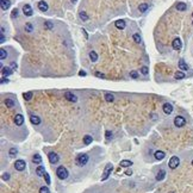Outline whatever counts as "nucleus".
I'll return each instance as SVG.
<instances>
[{
	"instance_id": "obj_1",
	"label": "nucleus",
	"mask_w": 193,
	"mask_h": 193,
	"mask_svg": "<svg viewBox=\"0 0 193 193\" xmlns=\"http://www.w3.org/2000/svg\"><path fill=\"white\" fill-rule=\"evenodd\" d=\"M56 175L59 179L61 180H64V179H67L68 178V170L66 167H63V166H60L59 168L56 169Z\"/></svg>"
},
{
	"instance_id": "obj_2",
	"label": "nucleus",
	"mask_w": 193,
	"mask_h": 193,
	"mask_svg": "<svg viewBox=\"0 0 193 193\" xmlns=\"http://www.w3.org/2000/svg\"><path fill=\"white\" fill-rule=\"evenodd\" d=\"M75 162H76L78 166H85L87 162H88V155H87V154H80V155L76 156Z\"/></svg>"
},
{
	"instance_id": "obj_3",
	"label": "nucleus",
	"mask_w": 193,
	"mask_h": 193,
	"mask_svg": "<svg viewBox=\"0 0 193 193\" xmlns=\"http://www.w3.org/2000/svg\"><path fill=\"white\" fill-rule=\"evenodd\" d=\"M179 163H180L179 157H178V156H173V157H170L169 162H168V166H169L170 169H175L178 166H179Z\"/></svg>"
},
{
	"instance_id": "obj_4",
	"label": "nucleus",
	"mask_w": 193,
	"mask_h": 193,
	"mask_svg": "<svg viewBox=\"0 0 193 193\" xmlns=\"http://www.w3.org/2000/svg\"><path fill=\"white\" fill-rule=\"evenodd\" d=\"M112 169H113V166L111 165V163L106 165V167H105V170H104V174H102V177H101L102 181H105L107 178H109V175H110V173L112 172Z\"/></svg>"
},
{
	"instance_id": "obj_5",
	"label": "nucleus",
	"mask_w": 193,
	"mask_h": 193,
	"mask_svg": "<svg viewBox=\"0 0 193 193\" xmlns=\"http://www.w3.org/2000/svg\"><path fill=\"white\" fill-rule=\"evenodd\" d=\"M185 124H186V120L181 116H177V117L174 118V125L178 126V128H181V126H184Z\"/></svg>"
},
{
	"instance_id": "obj_6",
	"label": "nucleus",
	"mask_w": 193,
	"mask_h": 193,
	"mask_svg": "<svg viewBox=\"0 0 193 193\" xmlns=\"http://www.w3.org/2000/svg\"><path fill=\"white\" fill-rule=\"evenodd\" d=\"M25 161H23V160H17L16 163H14V168H16L17 170H19V172H22V170L25 169Z\"/></svg>"
},
{
	"instance_id": "obj_7",
	"label": "nucleus",
	"mask_w": 193,
	"mask_h": 193,
	"mask_svg": "<svg viewBox=\"0 0 193 193\" xmlns=\"http://www.w3.org/2000/svg\"><path fill=\"white\" fill-rule=\"evenodd\" d=\"M172 47H173V49H175V50H180L182 48V42L180 38H174L173 40V43H172Z\"/></svg>"
},
{
	"instance_id": "obj_8",
	"label": "nucleus",
	"mask_w": 193,
	"mask_h": 193,
	"mask_svg": "<svg viewBox=\"0 0 193 193\" xmlns=\"http://www.w3.org/2000/svg\"><path fill=\"white\" fill-rule=\"evenodd\" d=\"M23 12H24V14H25V16H28V17H31L32 14H33L32 7L30 6V5H24L23 6Z\"/></svg>"
},
{
	"instance_id": "obj_9",
	"label": "nucleus",
	"mask_w": 193,
	"mask_h": 193,
	"mask_svg": "<svg viewBox=\"0 0 193 193\" xmlns=\"http://www.w3.org/2000/svg\"><path fill=\"white\" fill-rule=\"evenodd\" d=\"M48 157H49V161L50 163H56V162L59 161V155L54 151H51V153L48 154Z\"/></svg>"
},
{
	"instance_id": "obj_10",
	"label": "nucleus",
	"mask_w": 193,
	"mask_h": 193,
	"mask_svg": "<svg viewBox=\"0 0 193 193\" xmlns=\"http://www.w3.org/2000/svg\"><path fill=\"white\" fill-rule=\"evenodd\" d=\"M64 98L67 99L68 101H72V102H75L78 100V98L75 97V94H73L72 92H66V93H64Z\"/></svg>"
},
{
	"instance_id": "obj_11",
	"label": "nucleus",
	"mask_w": 193,
	"mask_h": 193,
	"mask_svg": "<svg viewBox=\"0 0 193 193\" xmlns=\"http://www.w3.org/2000/svg\"><path fill=\"white\" fill-rule=\"evenodd\" d=\"M14 123H16V125H18V126L23 125V123H24L23 114H16V117H14Z\"/></svg>"
},
{
	"instance_id": "obj_12",
	"label": "nucleus",
	"mask_w": 193,
	"mask_h": 193,
	"mask_svg": "<svg viewBox=\"0 0 193 193\" xmlns=\"http://www.w3.org/2000/svg\"><path fill=\"white\" fill-rule=\"evenodd\" d=\"M163 112H165L166 114H170L173 112V106L170 105L169 102H166L165 105H163Z\"/></svg>"
},
{
	"instance_id": "obj_13",
	"label": "nucleus",
	"mask_w": 193,
	"mask_h": 193,
	"mask_svg": "<svg viewBox=\"0 0 193 193\" xmlns=\"http://www.w3.org/2000/svg\"><path fill=\"white\" fill-rule=\"evenodd\" d=\"M38 8H40L41 11H43V12H45V11H48V8H49V6H48V4L45 3V1H38Z\"/></svg>"
},
{
	"instance_id": "obj_14",
	"label": "nucleus",
	"mask_w": 193,
	"mask_h": 193,
	"mask_svg": "<svg viewBox=\"0 0 193 193\" xmlns=\"http://www.w3.org/2000/svg\"><path fill=\"white\" fill-rule=\"evenodd\" d=\"M154 155H155V159H156V160H162V159H165V156H166V154L163 153V151H161V150H156Z\"/></svg>"
},
{
	"instance_id": "obj_15",
	"label": "nucleus",
	"mask_w": 193,
	"mask_h": 193,
	"mask_svg": "<svg viewBox=\"0 0 193 193\" xmlns=\"http://www.w3.org/2000/svg\"><path fill=\"white\" fill-rule=\"evenodd\" d=\"M114 26H116L117 29H120V30H123V29L125 28V22H124V20H116Z\"/></svg>"
},
{
	"instance_id": "obj_16",
	"label": "nucleus",
	"mask_w": 193,
	"mask_h": 193,
	"mask_svg": "<svg viewBox=\"0 0 193 193\" xmlns=\"http://www.w3.org/2000/svg\"><path fill=\"white\" fill-rule=\"evenodd\" d=\"M1 74H3V76H8V75L12 74V69H10L8 67H3L1 68Z\"/></svg>"
},
{
	"instance_id": "obj_17",
	"label": "nucleus",
	"mask_w": 193,
	"mask_h": 193,
	"mask_svg": "<svg viewBox=\"0 0 193 193\" xmlns=\"http://www.w3.org/2000/svg\"><path fill=\"white\" fill-rule=\"evenodd\" d=\"M165 177H166V170L161 169L157 174H156V180H157V181H161V180L165 179Z\"/></svg>"
},
{
	"instance_id": "obj_18",
	"label": "nucleus",
	"mask_w": 193,
	"mask_h": 193,
	"mask_svg": "<svg viewBox=\"0 0 193 193\" xmlns=\"http://www.w3.org/2000/svg\"><path fill=\"white\" fill-rule=\"evenodd\" d=\"M10 6H11V1H10V0H1V8H3L4 11L7 10Z\"/></svg>"
},
{
	"instance_id": "obj_19",
	"label": "nucleus",
	"mask_w": 193,
	"mask_h": 193,
	"mask_svg": "<svg viewBox=\"0 0 193 193\" xmlns=\"http://www.w3.org/2000/svg\"><path fill=\"white\" fill-rule=\"evenodd\" d=\"M36 173L38 177H44V173H45V169H44L43 166H38L37 169H36Z\"/></svg>"
},
{
	"instance_id": "obj_20",
	"label": "nucleus",
	"mask_w": 193,
	"mask_h": 193,
	"mask_svg": "<svg viewBox=\"0 0 193 193\" xmlns=\"http://www.w3.org/2000/svg\"><path fill=\"white\" fill-rule=\"evenodd\" d=\"M179 68L181 69V71H187L188 69V66L186 64V62L184 61V59H181L179 61Z\"/></svg>"
},
{
	"instance_id": "obj_21",
	"label": "nucleus",
	"mask_w": 193,
	"mask_h": 193,
	"mask_svg": "<svg viewBox=\"0 0 193 193\" xmlns=\"http://www.w3.org/2000/svg\"><path fill=\"white\" fill-rule=\"evenodd\" d=\"M30 120H31L32 124H35V125H38L41 123V119L37 117V116H33V114H31L30 116Z\"/></svg>"
},
{
	"instance_id": "obj_22",
	"label": "nucleus",
	"mask_w": 193,
	"mask_h": 193,
	"mask_svg": "<svg viewBox=\"0 0 193 193\" xmlns=\"http://www.w3.org/2000/svg\"><path fill=\"white\" fill-rule=\"evenodd\" d=\"M186 8H187V5H186L185 3H178L177 4L178 11H186Z\"/></svg>"
},
{
	"instance_id": "obj_23",
	"label": "nucleus",
	"mask_w": 193,
	"mask_h": 193,
	"mask_svg": "<svg viewBox=\"0 0 193 193\" xmlns=\"http://www.w3.org/2000/svg\"><path fill=\"white\" fill-rule=\"evenodd\" d=\"M93 142V138H92L91 135H86L85 137H83V143L85 144H91Z\"/></svg>"
},
{
	"instance_id": "obj_24",
	"label": "nucleus",
	"mask_w": 193,
	"mask_h": 193,
	"mask_svg": "<svg viewBox=\"0 0 193 193\" xmlns=\"http://www.w3.org/2000/svg\"><path fill=\"white\" fill-rule=\"evenodd\" d=\"M32 161L35 162V163H42V157H41L40 154H35L33 157H32Z\"/></svg>"
},
{
	"instance_id": "obj_25",
	"label": "nucleus",
	"mask_w": 193,
	"mask_h": 193,
	"mask_svg": "<svg viewBox=\"0 0 193 193\" xmlns=\"http://www.w3.org/2000/svg\"><path fill=\"white\" fill-rule=\"evenodd\" d=\"M174 76H175V79H178V80H181V79H185V78H186V76H185V73H184V72H180V71L177 72Z\"/></svg>"
},
{
	"instance_id": "obj_26",
	"label": "nucleus",
	"mask_w": 193,
	"mask_h": 193,
	"mask_svg": "<svg viewBox=\"0 0 193 193\" xmlns=\"http://www.w3.org/2000/svg\"><path fill=\"white\" fill-rule=\"evenodd\" d=\"M132 165V162L130 160H122L120 161V167H130Z\"/></svg>"
},
{
	"instance_id": "obj_27",
	"label": "nucleus",
	"mask_w": 193,
	"mask_h": 193,
	"mask_svg": "<svg viewBox=\"0 0 193 193\" xmlns=\"http://www.w3.org/2000/svg\"><path fill=\"white\" fill-rule=\"evenodd\" d=\"M90 59H91L92 62H95L98 60V55H97L95 51H90Z\"/></svg>"
},
{
	"instance_id": "obj_28",
	"label": "nucleus",
	"mask_w": 193,
	"mask_h": 193,
	"mask_svg": "<svg viewBox=\"0 0 193 193\" xmlns=\"http://www.w3.org/2000/svg\"><path fill=\"white\" fill-rule=\"evenodd\" d=\"M79 17L83 20V22H87V20H88V16H87V13H86L85 11H80Z\"/></svg>"
},
{
	"instance_id": "obj_29",
	"label": "nucleus",
	"mask_w": 193,
	"mask_h": 193,
	"mask_svg": "<svg viewBox=\"0 0 193 193\" xmlns=\"http://www.w3.org/2000/svg\"><path fill=\"white\" fill-rule=\"evenodd\" d=\"M105 100H106L107 102H112L114 100L113 94H111V93H106V94H105Z\"/></svg>"
},
{
	"instance_id": "obj_30",
	"label": "nucleus",
	"mask_w": 193,
	"mask_h": 193,
	"mask_svg": "<svg viewBox=\"0 0 193 193\" xmlns=\"http://www.w3.org/2000/svg\"><path fill=\"white\" fill-rule=\"evenodd\" d=\"M5 105H6L7 107H10V109H11V107L14 106V101H13L12 99H5Z\"/></svg>"
},
{
	"instance_id": "obj_31",
	"label": "nucleus",
	"mask_w": 193,
	"mask_h": 193,
	"mask_svg": "<svg viewBox=\"0 0 193 193\" xmlns=\"http://www.w3.org/2000/svg\"><path fill=\"white\" fill-rule=\"evenodd\" d=\"M7 57V51L5 49H0V60H5Z\"/></svg>"
},
{
	"instance_id": "obj_32",
	"label": "nucleus",
	"mask_w": 193,
	"mask_h": 193,
	"mask_svg": "<svg viewBox=\"0 0 193 193\" xmlns=\"http://www.w3.org/2000/svg\"><path fill=\"white\" fill-rule=\"evenodd\" d=\"M44 26H45V28H47L48 30H51V29L54 28V24L51 23L50 20H47V22L44 23Z\"/></svg>"
},
{
	"instance_id": "obj_33",
	"label": "nucleus",
	"mask_w": 193,
	"mask_h": 193,
	"mask_svg": "<svg viewBox=\"0 0 193 193\" xmlns=\"http://www.w3.org/2000/svg\"><path fill=\"white\" fill-rule=\"evenodd\" d=\"M138 10L141 12H146L147 10H148V5L147 4H141L139 6H138Z\"/></svg>"
},
{
	"instance_id": "obj_34",
	"label": "nucleus",
	"mask_w": 193,
	"mask_h": 193,
	"mask_svg": "<svg viewBox=\"0 0 193 193\" xmlns=\"http://www.w3.org/2000/svg\"><path fill=\"white\" fill-rule=\"evenodd\" d=\"M132 38H134V41L136 42V43H141V42H142V40H141V36L138 35V33H135V35L132 36Z\"/></svg>"
},
{
	"instance_id": "obj_35",
	"label": "nucleus",
	"mask_w": 193,
	"mask_h": 193,
	"mask_svg": "<svg viewBox=\"0 0 193 193\" xmlns=\"http://www.w3.org/2000/svg\"><path fill=\"white\" fill-rule=\"evenodd\" d=\"M23 97H24L25 100H30V99L32 98V92H26V93H24Z\"/></svg>"
},
{
	"instance_id": "obj_36",
	"label": "nucleus",
	"mask_w": 193,
	"mask_h": 193,
	"mask_svg": "<svg viewBox=\"0 0 193 193\" xmlns=\"http://www.w3.org/2000/svg\"><path fill=\"white\" fill-rule=\"evenodd\" d=\"M25 30L28 32H31L32 30H33V26H32V24H30V23H26L25 24Z\"/></svg>"
},
{
	"instance_id": "obj_37",
	"label": "nucleus",
	"mask_w": 193,
	"mask_h": 193,
	"mask_svg": "<svg viewBox=\"0 0 193 193\" xmlns=\"http://www.w3.org/2000/svg\"><path fill=\"white\" fill-rule=\"evenodd\" d=\"M141 73H142L143 75H147V74H148V73H149V69H148V67L143 66V67L141 68Z\"/></svg>"
},
{
	"instance_id": "obj_38",
	"label": "nucleus",
	"mask_w": 193,
	"mask_h": 193,
	"mask_svg": "<svg viewBox=\"0 0 193 193\" xmlns=\"http://www.w3.org/2000/svg\"><path fill=\"white\" fill-rule=\"evenodd\" d=\"M40 193H50V191H49V188L48 187H44V186H42L40 188Z\"/></svg>"
},
{
	"instance_id": "obj_39",
	"label": "nucleus",
	"mask_w": 193,
	"mask_h": 193,
	"mask_svg": "<svg viewBox=\"0 0 193 193\" xmlns=\"http://www.w3.org/2000/svg\"><path fill=\"white\" fill-rule=\"evenodd\" d=\"M8 153H10V155H11V156H14V155H17V153H18V150H17L16 148H11Z\"/></svg>"
},
{
	"instance_id": "obj_40",
	"label": "nucleus",
	"mask_w": 193,
	"mask_h": 193,
	"mask_svg": "<svg viewBox=\"0 0 193 193\" xmlns=\"http://www.w3.org/2000/svg\"><path fill=\"white\" fill-rule=\"evenodd\" d=\"M44 179H45V182H47L48 185H50V177H49V174L47 172L44 173Z\"/></svg>"
},
{
	"instance_id": "obj_41",
	"label": "nucleus",
	"mask_w": 193,
	"mask_h": 193,
	"mask_svg": "<svg viewBox=\"0 0 193 193\" xmlns=\"http://www.w3.org/2000/svg\"><path fill=\"white\" fill-rule=\"evenodd\" d=\"M130 76L132 78V79H137V78H138V74H137V73H136L135 71H132V72H130Z\"/></svg>"
},
{
	"instance_id": "obj_42",
	"label": "nucleus",
	"mask_w": 193,
	"mask_h": 193,
	"mask_svg": "<svg viewBox=\"0 0 193 193\" xmlns=\"http://www.w3.org/2000/svg\"><path fill=\"white\" fill-rule=\"evenodd\" d=\"M11 16L14 18V17H17L18 16V8H14L13 11H12V13H11Z\"/></svg>"
},
{
	"instance_id": "obj_43",
	"label": "nucleus",
	"mask_w": 193,
	"mask_h": 193,
	"mask_svg": "<svg viewBox=\"0 0 193 193\" xmlns=\"http://www.w3.org/2000/svg\"><path fill=\"white\" fill-rule=\"evenodd\" d=\"M95 76H98V78H101V79H104V78H105V75L102 74V73H100V72H97V73H95Z\"/></svg>"
},
{
	"instance_id": "obj_44",
	"label": "nucleus",
	"mask_w": 193,
	"mask_h": 193,
	"mask_svg": "<svg viewBox=\"0 0 193 193\" xmlns=\"http://www.w3.org/2000/svg\"><path fill=\"white\" fill-rule=\"evenodd\" d=\"M0 42H1V43H4V42H5V36H4V33H1V37H0Z\"/></svg>"
},
{
	"instance_id": "obj_45",
	"label": "nucleus",
	"mask_w": 193,
	"mask_h": 193,
	"mask_svg": "<svg viewBox=\"0 0 193 193\" xmlns=\"http://www.w3.org/2000/svg\"><path fill=\"white\" fill-rule=\"evenodd\" d=\"M79 75H80V76H86V72L80 71V72H79Z\"/></svg>"
},
{
	"instance_id": "obj_46",
	"label": "nucleus",
	"mask_w": 193,
	"mask_h": 193,
	"mask_svg": "<svg viewBox=\"0 0 193 193\" xmlns=\"http://www.w3.org/2000/svg\"><path fill=\"white\" fill-rule=\"evenodd\" d=\"M82 32H83V35H85V38H88V35H87V32H86V30H85V29H82Z\"/></svg>"
},
{
	"instance_id": "obj_47",
	"label": "nucleus",
	"mask_w": 193,
	"mask_h": 193,
	"mask_svg": "<svg viewBox=\"0 0 193 193\" xmlns=\"http://www.w3.org/2000/svg\"><path fill=\"white\" fill-rule=\"evenodd\" d=\"M8 178H10V175H8V174H4V175H3V179H4V180H7Z\"/></svg>"
},
{
	"instance_id": "obj_48",
	"label": "nucleus",
	"mask_w": 193,
	"mask_h": 193,
	"mask_svg": "<svg viewBox=\"0 0 193 193\" xmlns=\"http://www.w3.org/2000/svg\"><path fill=\"white\" fill-rule=\"evenodd\" d=\"M11 67H12V69H16V68H17V64H16V63L12 62V63H11Z\"/></svg>"
},
{
	"instance_id": "obj_49",
	"label": "nucleus",
	"mask_w": 193,
	"mask_h": 193,
	"mask_svg": "<svg viewBox=\"0 0 193 193\" xmlns=\"http://www.w3.org/2000/svg\"><path fill=\"white\" fill-rule=\"evenodd\" d=\"M7 82H8L7 79H3V80H1V83H7Z\"/></svg>"
},
{
	"instance_id": "obj_50",
	"label": "nucleus",
	"mask_w": 193,
	"mask_h": 193,
	"mask_svg": "<svg viewBox=\"0 0 193 193\" xmlns=\"http://www.w3.org/2000/svg\"><path fill=\"white\" fill-rule=\"evenodd\" d=\"M111 135H112V134H111L110 131H106V137H107V138H110V136H111Z\"/></svg>"
},
{
	"instance_id": "obj_51",
	"label": "nucleus",
	"mask_w": 193,
	"mask_h": 193,
	"mask_svg": "<svg viewBox=\"0 0 193 193\" xmlns=\"http://www.w3.org/2000/svg\"><path fill=\"white\" fill-rule=\"evenodd\" d=\"M125 173H126V175H131V174H132V172H131V170H126Z\"/></svg>"
},
{
	"instance_id": "obj_52",
	"label": "nucleus",
	"mask_w": 193,
	"mask_h": 193,
	"mask_svg": "<svg viewBox=\"0 0 193 193\" xmlns=\"http://www.w3.org/2000/svg\"><path fill=\"white\" fill-rule=\"evenodd\" d=\"M76 1H78V0H72V3H76Z\"/></svg>"
},
{
	"instance_id": "obj_53",
	"label": "nucleus",
	"mask_w": 193,
	"mask_h": 193,
	"mask_svg": "<svg viewBox=\"0 0 193 193\" xmlns=\"http://www.w3.org/2000/svg\"><path fill=\"white\" fill-rule=\"evenodd\" d=\"M192 166H193V161H192Z\"/></svg>"
}]
</instances>
